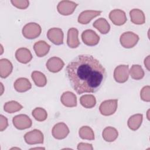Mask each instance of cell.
Returning a JSON list of instances; mask_svg holds the SVG:
<instances>
[{"mask_svg": "<svg viewBox=\"0 0 150 150\" xmlns=\"http://www.w3.org/2000/svg\"><path fill=\"white\" fill-rule=\"evenodd\" d=\"M139 39V36L137 34L132 32H125L121 35L120 42L122 47L130 49L137 44Z\"/></svg>", "mask_w": 150, "mask_h": 150, "instance_id": "3957f363", "label": "cell"}, {"mask_svg": "<svg viewBox=\"0 0 150 150\" xmlns=\"http://www.w3.org/2000/svg\"><path fill=\"white\" fill-rule=\"evenodd\" d=\"M22 108V105L16 101H8L4 106V111L8 113H14L20 111Z\"/></svg>", "mask_w": 150, "mask_h": 150, "instance_id": "f1b7e54d", "label": "cell"}, {"mask_svg": "<svg viewBox=\"0 0 150 150\" xmlns=\"http://www.w3.org/2000/svg\"><path fill=\"white\" fill-rule=\"evenodd\" d=\"M129 73L132 79L139 80L144 76V71L142 67L139 64H133L129 70Z\"/></svg>", "mask_w": 150, "mask_h": 150, "instance_id": "4316f807", "label": "cell"}, {"mask_svg": "<svg viewBox=\"0 0 150 150\" xmlns=\"http://www.w3.org/2000/svg\"><path fill=\"white\" fill-rule=\"evenodd\" d=\"M31 77L35 85L38 87H44L47 83V79L45 75L40 71H33L32 73Z\"/></svg>", "mask_w": 150, "mask_h": 150, "instance_id": "d4e9b609", "label": "cell"}, {"mask_svg": "<svg viewBox=\"0 0 150 150\" xmlns=\"http://www.w3.org/2000/svg\"><path fill=\"white\" fill-rule=\"evenodd\" d=\"M149 57L150 56L148 55L144 60V64H145V67L147 69V70L148 71H150V69H149Z\"/></svg>", "mask_w": 150, "mask_h": 150, "instance_id": "e575fe53", "label": "cell"}, {"mask_svg": "<svg viewBox=\"0 0 150 150\" xmlns=\"http://www.w3.org/2000/svg\"><path fill=\"white\" fill-rule=\"evenodd\" d=\"M93 26L102 34H107L110 30V24L107 20L103 18H100L95 21Z\"/></svg>", "mask_w": 150, "mask_h": 150, "instance_id": "603a6c76", "label": "cell"}, {"mask_svg": "<svg viewBox=\"0 0 150 150\" xmlns=\"http://www.w3.org/2000/svg\"><path fill=\"white\" fill-rule=\"evenodd\" d=\"M13 87L16 91L23 93L30 90L32 87V84L28 79L21 77L15 80Z\"/></svg>", "mask_w": 150, "mask_h": 150, "instance_id": "d6986e66", "label": "cell"}, {"mask_svg": "<svg viewBox=\"0 0 150 150\" xmlns=\"http://www.w3.org/2000/svg\"><path fill=\"white\" fill-rule=\"evenodd\" d=\"M24 139L26 143L29 145L43 144L44 136L40 130L35 129L26 132L24 135Z\"/></svg>", "mask_w": 150, "mask_h": 150, "instance_id": "5b68a950", "label": "cell"}, {"mask_svg": "<svg viewBox=\"0 0 150 150\" xmlns=\"http://www.w3.org/2000/svg\"><path fill=\"white\" fill-rule=\"evenodd\" d=\"M77 149L79 150H93V147L92 144H88V143H84V142H80L77 145Z\"/></svg>", "mask_w": 150, "mask_h": 150, "instance_id": "836d02e7", "label": "cell"}, {"mask_svg": "<svg viewBox=\"0 0 150 150\" xmlns=\"http://www.w3.org/2000/svg\"><path fill=\"white\" fill-rule=\"evenodd\" d=\"M13 70L12 63L7 59L0 60V76L2 79L8 77Z\"/></svg>", "mask_w": 150, "mask_h": 150, "instance_id": "ffe728a7", "label": "cell"}, {"mask_svg": "<svg viewBox=\"0 0 150 150\" xmlns=\"http://www.w3.org/2000/svg\"><path fill=\"white\" fill-rule=\"evenodd\" d=\"M150 87L149 86H144L140 92L141 98L146 102L150 101Z\"/></svg>", "mask_w": 150, "mask_h": 150, "instance_id": "1f68e13d", "label": "cell"}, {"mask_svg": "<svg viewBox=\"0 0 150 150\" xmlns=\"http://www.w3.org/2000/svg\"><path fill=\"white\" fill-rule=\"evenodd\" d=\"M131 21L136 25H142L145 22L144 12L139 9H133L129 12Z\"/></svg>", "mask_w": 150, "mask_h": 150, "instance_id": "44dd1931", "label": "cell"}, {"mask_svg": "<svg viewBox=\"0 0 150 150\" xmlns=\"http://www.w3.org/2000/svg\"><path fill=\"white\" fill-rule=\"evenodd\" d=\"M14 127L19 130H23L30 128L32 126L31 119L26 114H19L12 118Z\"/></svg>", "mask_w": 150, "mask_h": 150, "instance_id": "8992f818", "label": "cell"}, {"mask_svg": "<svg viewBox=\"0 0 150 150\" xmlns=\"http://www.w3.org/2000/svg\"><path fill=\"white\" fill-rule=\"evenodd\" d=\"M118 106L117 99H111L103 101L100 107V113L105 116L112 115L116 111Z\"/></svg>", "mask_w": 150, "mask_h": 150, "instance_id": "277c9868", "label": "cell"}, {"mask_svg": "<svg viewBox=\"0 0 150 150\" xmlns=\"http://www.w3.org/2000/svg\"><path fill=\"white\" fill-rule=\"evenodd\" d=\"M8 126V119L3 115H0V131H3Z\"/></svg>", "mask_w": 150, "mask_h": 150, "instance_id": "d6a6232c", "label": "cell"}, {"mask_svg": "<svg viewBox=\"0 0 150 150\" xmlns=\"http://www.w3.org/2000/svg\"><path fill=\"white\" fill-rule=\"evenodd\" d=\"M79 31L76 28H70L67 32V44L70 48H76L80 45V41L78 38Z\"/></svg>", "mask_w": 150, "mask_h": 150, "instance_id": "2e32d148", "label": "cell"}, {"mask_svg": "<svg viewBox=\"0 0 150 150\" xmlns=\"http://www.w3.org/2000/svg\"><path fill=\"white\" fill-rule=\"evenodd\" d=\"M81 39L84 44L89 46L97 45L100 41V36L93 30L87 29L83 32Z\"/></svg>", "mask_w": 150, "mask_h": 150, "instance_id": "9c48e42d", "label": "cell"}, {"mask_svg": "<svg viewBox=\"0 0 150 150\" xmlns=\"http://www.w3.org/2000/svg\"><path fill=\"white\" fill-rule=\"evenodd\" d=\"M118 132L114 127H107L103 129L102 136L103 139L107 142H113L118 137Z\"/></svg>", "mask_w": 150, "mask_h": 150, "instance_id": "cb8c5ba5", "label": "cell"}, {"mask_svg": "<svg viewBox=\"0 0 150 150\" xmlns=\"http://www.w3.org/2000/svg\"><path fill=\"white\" fill-rule=\"evenodd\" d=\"M109 18L112 23L117 26L124 25L127 20L125 12L118 9L111 11L109 14Z\"/></svg>", "mask_w": 150, "mask_h": 150, "instance_id": "7c38bea8", "label": "cell"}, {"mask_svg": "<svg viewBox=\"0 0 150 150\" xmlns=\"http://www.w3.org/2000/svg\"><path fill=\"white\" fill-rule=\"evenodd\" d=\"M143 120V115L141 114H137L131 116L128 120V127L132 131L137 130L141 126Z\"/></svg>", "mask_w": 150, "mask_h": 150, "instance_id": "7402d4cb", "label": "cell"}, {"mask_svg": "<svg viewBox=\"0 0 150 150\" xmlns=\"http://www.w3.org/2000/svg\"><path fill=\"white\" fill-rule=\"evenodd\" d=\"M60 101L63 105L67 107H74L77 105V97L71 91L64 92L60 97Z\"/></svg>", "mask_w": 150, "mask_h": 150, "instance_id": "e0dca14e", "label": "cell"}, {"mask_svg": "<svg viewBox=\"0 0 150 150\" xmlns=\"http://www.w3.org/2000/svg\"><path fill=\"white\" fill-rule=\"evenodd\" d=\"M101 13L100 11L94 10H86L80 13L78 17V22L86 25L88 24L93 18L99 16Z\"/></svg>", "mask_w": 150, "mask_h": 150, "instance_id": "5bb4252c", "label": "cell"}, {"mask_svg": "<svg viewBox=\"0 0 150 150\" xmlns=\"http://www.w3.org/2000/svg\"><path fill=\"white\" fill-rule=\"evenodd\" d=\"M12 4L21 9H25L29 6V2L28 0H11Z\"/></svg>", "mask_w": 150, "mask_h": 150, "instance_id": "4dcf8cb0", "label": "cell"}, {"mask_svg": "<svg viewBox=\"0 0 150 150\" xmlns=\"http://www.w3.org/2000/svg\"><path fill=\"white\" fill-rule=\"evenodd\" d=\"M81 105L86 108H91L96 104V99L92 94H85L80 98Z\"/></svg>", "mask_w": 150, "mask_h": 150, "instance_id": "484cf974", "label": "cell"}, {"mask_svg": "<svg viewBox=\"0 0 150 150\" xmlns=\"http://www.w3.org/2000/svg\"><path fill=\"white\" fill-rule=\"evenodd\" d=\"M42 28L40 26L35 22L26 24L22 28L23 36L28 39H33L38 38L41 33Z\"/></svg>", "mask_w": 150, "mask_h": 150, "instance_id": "7a4b0ae2", "label": "cell"}, {"mask_svg": "<svg viewBox=\"0 0 150 150\" xmlns=\"http://www.w3.org/2000/svg\"><path fill=\"white\" fill-rule=\"evenodd\" d=\"M77 5V4L73 1H62L58 4L57 9L61 15L67 16L72 14Z\"/></svg>", "mask_w": 150, "mask_h": 150, "instance_id": "ba28073f", "label": "cell"}, {"mask_svg": "<svg viewBox=\"0 0 150 150\" xmlns=\"http://www.w3.org/2000/svg\"><path fill=\"white\" fill-rule=\"evenodd\" d=\"M129 73V70L128 65H119L115 67L114 71V80L117 83H124L128 80Z\"/></svg>", "mask_w": 150, "mask_h": 150, "instance_id": "52a82bcc", "label": "cell"}, {"mask_svg": "<svg viewBox=\"0 0 150 150\" xmlns=\"http://www.w3.org/2000/svg\"><path fill=\"white\" fill-rule=\"evenodd\" d=\"M46 66L49 71L52 73H57L63 69L64 63L60 58L52 57L48 59Z\"/></svg>", "mask_w": 150, "mask_h": 150, "instance_id": "4fadbf2b", "label": "cell"}, {"mask_svg": "<svg viewBox=\"0 0 150 150\" xmlns=\"http://www.w3.org/2000/svg\"><path fill=\"white\" fill-rule=\"evenodd\" d=\"M47 37L51 42L56 45H60L63 43L64 34L60 28H50L47 31Z\"/></svg>", "mask_w": 150, "mask_h": 150, "instance_id": "30bf717a", "label": "cell"}, {"mask_svg": "<svg viewBox=\"0 0 150 150\" xmlns=\"http://www.w3.org/2000/svg\"><path fill=\"white\" fill-rule=\"evenodd\" d=\"M50 46L44 40L36 42L33 45V49L38 57H42L46 56L49 52Z\"/></svg>", "mask_w": 150, "mask_h": 150, "instance_id": "ac0fdd59", "label": "cell"}, {"mask_svg": "<svg viewBox=\"0 0 150 150\" xmlns=\"http://www.w3.org/2000/svg\"><path fill=\"white\" fill-rule=\"evenodd\" d=\"M69 129L64 122H59L54 125L52 133L53 137L57 139H63L69 134Z\"/></svg>", "mask_w": 150, "mask_h": 150, "instance_id": "8fae6325", "label": "cell"}, {"mask_svg": "<svg viewBox=\"0 0 150 150\" xmlns=\"http://www.w3.org/2000/svg\"><path fill=\"white\" fill-rule=\"evenodd\" d=\"M15 57L16 60L23 64L29 63L32 59V55L30 51L25 47H21L15 52Z\"/></svg>", "mask_w": 150, "mask_h": 150, "instance_id": "9a60e30c", "label": "cell"}, {"mask_svg": "<svg viewBox=\"0 0 150 150\" xmlns=\"http://www.w3.org/2000/svg\"><path fill=\"white\" fill-rule=\"evenodd\" d=\"M79 136L83 139L94 140V133L93 129L88 126H83L79 129Z\"/></svg>", "mask_w": 150, "mask_h": 150, "instance_id": "83f0119b", "label": "cell"}, {"mask_svg": "<svg viewBox=\"0 0 150 150\" xmlns=\"http://www.w3.org/2000/svg\"><path fill=\"white\" fill-rule=\"evenodd\" d=\"M32 114L34 118L39 122L46 120L47 117V113L46 111L41 107L35 108L34 110H33Z\"/></svg>", "mask_w": 150, "mask_h": 150, "instance_id": "f546056e", "label": "cell"}, {"mask_svg": "<svg viewBox=\"0 0 150 150\" xmlns=\"http://www.w3.org/2000/svg\"><path fill=\"white\" fill-rule=\"evenodd\" d=\"M66 73L71 87L78 94L96 92L107 76L103 66L89 54L77 56L67 64Z\"/></svg>", "mask_w": 150, "mask_h": 150, "instance_id": "6da1fadb", "label": "cell"}]
</instances>
